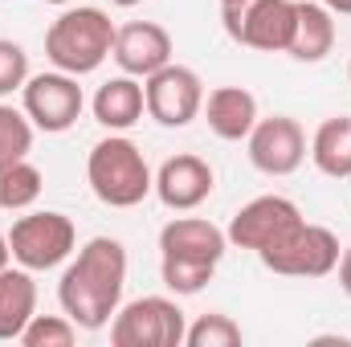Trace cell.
Instances as JSON below:
<instances>
[{"instance_id": "1", "label": "cell", "mask_w": 351, "mask_h": 347, "mask_svg": "<svg viewBox=\"0 0 351 347\" xmlns=\"http://www.w3.org/2000/svg\"><path fill=\"white\" fill-rule=\"evenodd\" d=\"M123 286L127 246L119 237H90L58 282V302L82 331H102L123 307Z\"/></svg>"}, {"instance_id": "2", "label": "cell", "mask_w": 351, "mask_h": 347, "mask_svg": "<svg viewBox=\"0 0 351 347\" xmlns=\"http://www.w3.org/2000/svg\"><path fill=\"white\" fill-rule=\"evenodd\" d=\"M229 250L225 229L204 217H172L160 229V278L172 294H200Z\"/></svg>"}, {"instance_id": "3", "label": "cell", "mask_w": 351, "mask_h": 347, "mask_svg": "<svg viewBox=\"0 0 351 347\" xmlns=\"http://www.w3.org/2000/svg\"><path fill=\"white\" fill-rule=\"evenodd\" d=\"M114 49V21L94 4H66V12L45 33V58L53 70L86 78Z\"/></svg>"}, {"instance_id": "4", "label": "cell", "mask_w": 351, "mask_h": 347, "mask_svg": "<svg viewBox=\"0 0 351 347\" xmlns=\"http://www.w3.org/2000/svg\"><path fill=\"white\" fill-rule=\"evenodd\" d=\"M86 180H90V192L106 208H135L156 192V176L147 168L143 152L123 131H110L106 139H98L90 147Z\"/></svg>"}, {"instance_id": "5", "label": "cell", "mask_w": 351, "mask_h": 347, "mask_svg": "<svg viewBox=\"0 0 351 347\" xmlns=\"http://www.w3.org/2000/svg\"><path fill=\"white\" fill-rule=\"evenodd\" d=\"M225 33L258 53H286L294 37V0H221Z\"/></svg>"}, {"instance_id": "6", "label": "cell", "mask_w": 351, "mask_h": 347, "mask_svg": "<svg viewBox=\"0 0 351 347\" xmlns=\"http://www.w3.org/2000/svg\"><path fill=\"white\" fill-rule=\"evenodd\" d=\"M78 246V229L66 213H29V217H16L12 229H8V250L12 261L41 274V270H58L62 261L74 254Z\"/></svg>"}, {"instance_id": "7", "label": "cell", "mask_w": 351, "mask_h": 347, "mask_svg": "<svg viewBox=\"0 0 351 347\" xmlns=\"http://www.w3.org/2000/svg\"><path fill=\"white\" fill-rule=\"evenodd\" d=\"M188 319L164 294L135 298L114 311L110 319V344L114 347H184Z\"/></svg>"}, {"instance_id": "8", "label": "cell", "mask_w": 351, "mask_h": 347, "mask_svg": "<svg viewBox=\"0 0 351 347\" xmlns=\"http://www.w3.org/2000/svg\"><path fill=\"white\" fill-rule=\"evenodd\" d=\"M339 254H343L339 250V237L327 225L302 221L290 237H282L278 246L262 250L258 258H262L265 270H274L282 278H327V274H335Z\"/></svg>"}, {"instance_id": "9", "label": "cell", "mask_w": 351, "mask_h": 347, "mask_svg": "<svg viewBox=\"0 0 351 347\" xmlns=\"http://www.w3.org/2000/svg\"><path fill=\"white\" fill-rule=\"evenodd\" d=\"M21 102H25V115L37 131L45 135H62L70 131L78 119H82V106H86V94L78 86L74 74H33L25 86H21Z\"/></svg>"}, {"instance_id": "10", "label": "cell", "mask_w": 351, "mask_h": 347, "mask_svg": "<svg viewBox=\"0 0 351 347\" xmlns=\"http://www.w3.org/2000/svg\"><path fill=\"white\" fill-rule=\"evenodd\" d=\"M302 208L290 200V196H254L250 204H241L225 229L229 246L237 250H254L262 254L269 246H278L282 237H290L298 225H302Z\"/></svg>"}, {"instance_id": "11", "label": "cell", "mask_w": 351, "mask_h": 347, "mask_svg": "<svg viewBox=\"0 0 351 347\" xmlns=\"http://www.w3.org/2000/svg\"><path fill=\"white\" fill-rule=\"evenodd\" d=\"M143 98H147V115L160 127H188L192 119H200L204 110V82L192 66L168 62L164 70H156L152 78H143Z\"/></svg>"}, {"instance_id": "12", "label": "cell", "mask_w": 351, "mask_h": 347, "mask_svg": "<svg viewBox=\"0 0 351 347\" xmlns=\"http://www.w3.org/2000/svg\"><path fill=\"white\" fill-rule=\"evenodd\" d=\"M245 143H250V164L265 176H290L306 160V135H302L298 119H290V115L258 119Z\"/></svg>"}, {"instance_id": "13", "label": "cell", "mask_w": 351, "mask_h": 347, "mask_svg": "<svg viewBox=\"0 0 351 347\" xmlns=\"http://www.w3.org/2000/svg\"><path fill=\"white\" fill-rule=\"evenodd\" d=\"M172 33L156 21H131L123 29H114V49L110 58L119 62L123 74L131 78H152L156 70H164L172 62Z\"/></svg>"}, {"instance_id": "14", "label": "cell", "mask_w": 351, "mask_h": 347, "mask_svg": "<svg viewBox=\"0 0 351 347\" xmlns=\"http://www.w3.org/2000/svg\"><path fill=\"white\" fill-rule=\"evenodd\" d=\"M213 188H217V176L208 168V160H200V156H192V152H180L172 160H164L160 172H156V196H160V204L172 208V213H192V208H200V204L213 196Z\"/></svg>"}, {"instance_id": "15", "label": "cell", "mask_w": 351, "mask_h": 347, "mask_svg": "<svg viewBox=\"0 0 351 347\" xmlns=\"http://www.w3.org/2000/svg\"><path fill=\"white\" fill-rule=\"evenodd\" d=\"M200 115H204L208 131H213L217 139H225V143L250 139L254 123L262 119V115H258V98L245 86H217L204 98V110H200Z\"/></svg>"}, {"instance_id": "16", "label": "cell", "mask_w": 351, "mask_h": 347, "mask_svg": "<svg viewBox=\"0 0 351 347\" xmlns=\"http://www.w3.org/2000/svg\"><path fill=\"white\" fill-rule=\"evenodd\" d=\"M335 49V12L323 0H294V37H290V58L294 62H323Z\"/></svg>"}, {"instance_id": "17", "label": "cell", "mask_w": 351, "mask_h": 347, "mask_svg": "<svg viewBox=\"0 0 351 347\" xmlns=\"http://www.w3.org/2000/svg\"><path fill=\"white\" fill-rule=\"evenodd\" d=\"M90 110H94V119H98L106 131H131V127L143 119V110H147L143 82L131 78V74H119V78L102 82L98 94H94V102H90Z\"/></svg>"}, {"instance_id": "18", "label": "cell", "mask_w": 351, "mask_h": 347, "mask_svg": "<svg viewBox=\"0 0 351 347\" xmlns=\"http://www.w3.org/2000/svg\"><path fill=\"white\" fill-rule=\"evenodd\" d=\"M37 315V282L33 270L25 265H4L0 270V339H21V331L29 327V319Z\"/></svg>"}, {"instance_id": "19", "label": "cell", "mask_w": 351, "mask_h": 347, "mask_svg": "<svg viewBox=\"0 0 351 347\" xmlns=\"http://www.w3.org/2000/svg\"><path fill=\"white\" fill-rule=\"evenodd\" d=\"M311 160L331 180H351V115L319 123V131L311 139Z\"/></svg>"}, {"instance_id": "20", "label": "cell", "mask_w": 351, "mask_h": 347, "mask_svg": "<svg viewBox=\"0 0 351 347\" xmlns=\"http://www.w3.org/2000/svg\"><path fill=\"white\" fill-rule=\"evenodd\" d=\"M41 168L29 164V156H16V160H0V208L4 213H25L41 200Z\"/></svg>"}, {"instance_id": "21", "label": "cell", "mask_w": 351, "mask_h": 347, "mask_svg": "<svg viewBox=\"0 0 351 347\" xmlns=\"http://www.w3.org/2000/svg\"><path fill=\"white\" fill-rule=\"evenodd\" d=\"M241 339H245L241 327H237L229 315H221V311L200 315V319L188 323V331H184V347H237Z\"/></svg>"}, {"instance_id": "22", "label": "cell", "mask_w": 351, "mask_h": 347, "mask_svg": "<svg viewBox=\"0 0 351 347\" xmlns=\"http://www.w3.org/2000/svg\"><path fill=\"white\" fill-rule=\"evenodd\" d=\"M78 339V323L62 311V315H33L29 327L21 331L25 347H70Z\"/></svg>"}, {"instance_id": "23", "label": "cell", "mask_w": 351, "mask_h": 347, "mask_svg": "<svg viewBox=\"0 0 351 347\" xmlns=\"http://www.w3.org/2000/svg\"><path fill=\"white\" fill-rule=\"evenodd\" d=\"M33 123H29V115L25 110H16V106H8V102H0V160H16V156H29V147H33Z\"/></svg>"}, {"instance_id": "24", "label": "cell", "mask_w": 351, "mask_h": 347, "mask_svg": "<svg viewBox=\"0 0 351 347\" xmlns=\"http://www.w3.org/2000/svg\"><path fill=\"white\" fill-rule=\"evenodd\" d=\"M25 82H29V53H25V45L0 37V98H8Z\"/></svg>"}, {"instance_id": "25", "label": "cell", "mask_w": 351, "mask_h": 347, "mask_svg": "<svg viewBox=\"0 0 351 347\" xmlns=\"http://www.w3.org/2000/svg\"><path fill=\"white\" fill-rule=\"evenodd\" d=\"M335 270H339V290L351 298V246L339 254V265H335Z\"/></svg>"}, {"instance_id": "26", "label": "cell", "mask_w": 351, "mask_h": 347, "mask_svg": "<svg viewBox=\"0 0 351 347\" xmlns=\"http://www.w3.org/2000/svg\"><path fill=\"white\" fill-rule=\"evenodd\" d=\"M323 4H327L335 16H351V0H323Z\"/></svg>"}, {"instance_id": "27", "label": "cell", "mask_w": 351, "mask_h": 347, "mask_svg": "<svg viewBox=\"0 0 351 347\" xmlns=\"http://www.w3.org/2000/svg\"><path fill=\"white\" fill-rule=\"evenodd\" d=\"M12 261V250H8V233H0V270Z\"/></svg>"}, {"instance_id": "28", "label": "cell", "mask_w": 351, "mask_h": 347, "mask_svg": "<svg viewBox=\"0 0 351 347\" xmlns=\"http://www.w3.org/2000/svg\"><path fill=\"white\" fill-rule=\"evenodd\" d=\"M110 4H119V8H135V4H143V0H110Z\"/></svg>"}, {"instance_id": "29", "label": "cell", "mask_w": 351, "mask_h": 347, "mask_svg": "<svg viewBox=\"0 0 351 347\" xmlns=\"http://www.w3.org/2000/svg\"><path fill=\"white\" fill-rule=\"evenodd\" d=\"M45 4H62L66 8V4H78V0H45Z\"/></svg>"}, {"instance_id": "30", "label": "cell", "mask_w": 351, "mask_h": 347, "mask_svg": "<svg viewBox=\"0 0 351 347\" xmlns=\"http://www.w3.org/2000/svg\"><path fill=\"white\" fill-rule=\"evenodd\" d=\"M348 78H351V62H348Z\"/></svg>"}]
</instances>
